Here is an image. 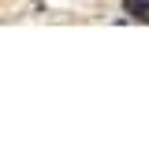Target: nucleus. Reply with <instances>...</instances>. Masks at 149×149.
I'll return each instance as SVG.
<instances>
[{
    "instance_id": "obj_1",
    "label": "nucleus",
    "mask_w": 149,
    "mask_h": 149,
    "mask_svg": "<svg viewBox=\"0 0 149 149\" xmlns=\"http://www.w3.org/2000/svg\"><path fill=\"white\" fill-rule=\"evenodd\" d=\"M127 11H130L134 19L149 22V0H127Z\"/></svg>"
}]
</instances>
